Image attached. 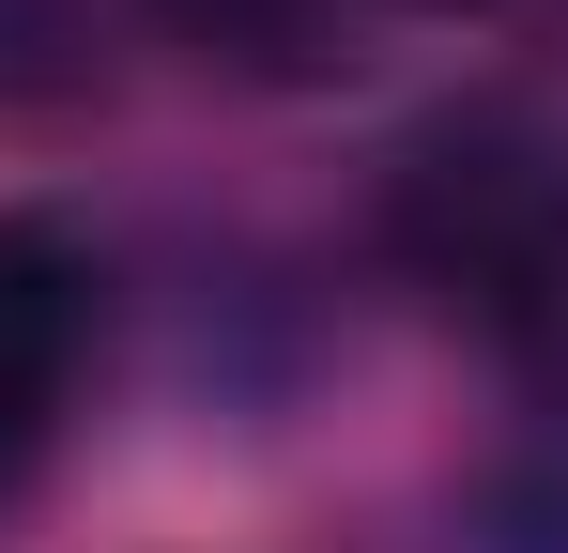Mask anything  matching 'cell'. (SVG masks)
<instances>
[{
	"label": "cell",
	"instance_id": "1",
	"mask_svg": "<svg viewBox=\"0 0 568 553\" xmlns=\"http://www.w3.org/2000/svg\"><path fill=\"white\" fill-rule=\"evenodd\" d=\"M369 262L491 354H568V123L538 92L430 108L369 184Z\"/></svg>",
	"mask_w": 568,
	"mask_h": 553
},
{
	"label": "cell",
	"instance_id": "2",
	"mask_svg": "<svg viewBox=\"0 0 568 553\" xmlns=\"http://www.w3.org/2000/svg\"><path fill=\"white\" fill-rule=\"evenodd\" d=\"M93 323H108L93 247L62 215H0V492L62 446V415L93 384Z\"/></svg>",
	"mask_w": 568,
	"mask_h": 553
},
{
	"label": "cell",
	"instance_id": "3",
	"mask_svg": "<svg viewBox=\"0 0 568 553\" xmlns=\"http://www.w3.org/2000/svg\"><path fill=\"white\" fill-rule=\"evenodd\" d=\"M185 62H215V78H338L354 62V31H369V0H139Z\"/></svg>",
	"mask_w": 568,
	"mask_h": 553
},
{
	"label": "cell",
	"instance_id": "4",
	"mask_svg": "<svg viewBox=\"0 0 568 553\" xmlns=\"http://www.w3.org/2000/svg\"><path fill=\"white\" fill-rule=\"evenodd\" d=\"M108 78L93 0H0V108H78Z\"/></svg>",
	"mask_w": 568,
	"mask_h": 553
},
{
	"label": "cell",
	"instance_id": "5",
	"mask_svg": "<svg viewBox=\"0 0 568 553\" xmlns=\"http://www.w3.org/2000/svg\"><path fill=\"white\" fill-rule=\"evenodd\" d=\"M491 553H568V431H538L491 476Z\"/></svg>",
	"mask_w": 568,
	"mask_h": 553
}]
</instances>
